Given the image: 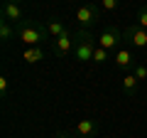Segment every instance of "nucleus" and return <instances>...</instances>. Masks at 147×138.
<instances>
[{
    "mask_svg": "<svg viewBox=\"0 0 147 138\" xmlns=\"http://www.w3.org/2000/svg\"><path fill=\"white\" fill-rule=\"evenodd\" d=\"M96 47H98V40H93V35H91L88 30L81 27V30L74 35V59H76V62H91Z\"/></svg>",
    "mask_w": 147,
    "mask_h": 138,
    "instance_id": "1",
    "label": "nucleus"
},
{
    "mask_svg": "<svg viewBox=\"0 0 147 138\" xmlns=\"http://www.w3.org/2000/svg\"><path fill=\"white\" fill-rule=\"evenodd\" d=\"M17 37L27 47H42V42L49 37L47 25H37V22H20L17 25Z\"/></svg>",
    "mask_w": 147,
    "mask_h": 138,
    "instance_id": "2",
    "label": "nucleus"
},
{
    "mask_svg": "<svg viewBox=\"0 0 147 138\" xmlns=\"http://www.w3.org/2000/svg\"><path fill=\"white\" fill-rule=\"evenodd\" d=\"M100 10H103V8L96 5V3H84V5H79V10H76V22H79L84 30H88L96 22H100Z\"/></svg>",
    "mask_w": 147,
    "mask_h": 138,
    "instance_id": "3",
    "label": "nucleus"
},
{
    "mask_svg": "<svg viewBox=\"0 0 147 138\" xmlns=\"http://www.w3.org/2000/svg\"><path fill=\"white\" fill-rule=\"evenodd\" d=\"M96 40H98V44H100L103 49H108L110 54H115L118 49H120L123 32H120V30H115V27H105V30L100 32V35H98Z\"/></svg>",
    "mask_w": 147,
    "mask_h": 138,
    "instance_id": "4",
    "label": "nucleus"
},
{
    "mask_svg": "<svg viewBox=\"0 0 147 138\" xmlns=\"http://www.w3.org/2000/svg\"><path fill=\"white\" fill-rule=\"evenodd\" d=\"M123 40H127V42H130L132 47H137V49H145L147 47V30L140 27L137 22H132L130 27L123 30Z\"/></svg>",
    "mask_w": 147,
    "mask_h": 138,
    "instance_id": "5",
    "label": "nucleus"
},
{
    "mask_svg": "<svg viewBox=\"0 0 147 138\" xmlns=\"http://www.w3.org/2000/svg\"><path fill=\"white\" fill-rule=\"evenodd\" d=\"M100 131L98 121L96 118H81L76 126H74V133H76V138H96Z\"/></svg>",
    "mask_w": 147,
    "mask_h": 138,
    "instance_id": "6",
    "label": "nucleus"
},
{
    "mask_svg": "<svg viewBox=\"0 0 147 138\" xmlns=\"http://www.w3.org/2000/svg\"><path fill=\"white\" fill-rule=\"evenodd\" d=\"M52 42H54V54H57V57H66L69 52H74V32L66 30L64 35L54 37Z\"/></svg>",
    "mask_w": 147,
    "mask_h": 138,
    "instance_id": "7",
    "label": "nucleus"
},
{
    "mask_svg": "<svg viewBox=\"0 0 147 138\" xmlns=\"http://www.w3.org/2000/svg\"><path fill=\"white\" fill-rule=\"evenodd\" d=\"M3 20L12 22V25H20V22L25 20V12H22V8L17 5V3L5 0V3H3Z\"/></svg>",
    "mask_w": 147,
    "mask_h": 138,
    "instance_id": "8",
    "label": "nucleus"
},
{
    "mask_svg": "<svg viewBox=\"0 0 147 138\" xmlns=\"http://www.w3.org/2000/svg\"><path fill=\"white\" fill-rule=\"evenodd\" d=\"M113 62H115V67L118 69H125V72H132V69H135V57H132V52L127 47H120L118 49L115 54H113Z\"/></svg>",
    "mask_w": 147,
    "mask_h": 138,
    "instance_id": "9",
    "label": "nucleus"
},
{
    "mask_svg": "<svg viewBox=\"0 0 147 138\" xmlns=\"http://www.w3.org/2000/svg\"><path fill=\"white\" fill-rule=\"evenodd\" d=\"M137 86H140V79H137L132 72H127V74L123 77V91H125L127 96H132V94L137 91Z\"/></svg>",
    "mask_w": 147,
    "mask_h": 138,
    "instance_id": "10",
    "label": "nucleus"
},
{
    "mask_svg": "<svg viewBox=\"0 0 147 138\" xmlns=\"http://www.w3.org/2000/svg\"><path fill=\"white\" fill-rule=\"evenodd\" d=\"M22 57H25L27 64H37V62H42V59H44V49L42 47H27Z\"/></svg>",
    "mask_w": 147,
    "mask_h": 138,
    "instance_id": "11",
    "label": "nucleus"
},
{
    "mask_svg": "<svg viewBox=\"0 0 147 138\" xmlns=\"http://www.w3.org/2000/svg\"><path fill=\"white\" fill-rule=\"evenodd\" d=\"M47 30H49V37H59V35H64L69 27L64 25L59 17H54V20H49V22H47Z\"/></svg>",
    "mask_w": 147,
    "mask_h": 138,
    "instance_id": "12",
    "label": "nucleus"
},
{
    "mask_svg": "<svg viewBox=\"0 0 147 138\" xmlns=\"http://www.w3.org/2000/svg\"><path fill=\"white\" fill-rule=\"evenodd\" d=\"M15 35H17V25H12V22H7V20L0 22V37H3V42H7V40L15 37Z\"/></svg>",
    "mask_w": 147,
    "mask_h": 138,
    "instance_id": "13",
    "label": "nucleus"
},
{
    "mask_svg": "<svg viewBox=\"0 0 147 138\" xmlns=\"http://www.w3.org/2000/svg\"><path fill=\"white\" fill-rule=\"evenodd\" d=\"M108 59H110V52H108V49H103V47L98 44V47H96V52H93V62H96V64H105Z\"/></svg>",
    "mask_w": 147,
    "mask_h": 138,
    "instance_id": "14",
    "label": "nucleus"
},
{
    "mask_svg": "<svg viewBox=\"0 0 147 138\" xmlns=\"http://www.w3.org/2000/svg\"><path fill=\"white\" fill-rule=\"evenodd\" d=\"M135 22H137L140 27H145V30H147V5L137 10V17H135Z\"/></svg>",
    "mask_w": 147,
    "mask_h": 138,
    "instance_id": "15",
    "label": "nucleus"
},
{
    "mask_svg": "<svg viewBox=\"0 0 147 138\" xmlns=\"http://www.w3.org/2000/svg\"><path fill=\"white\" fill-rule=\"evenodd\" d=\"M132 74H135V77H137L140 81H142V79H147V67H145V64H140V62H137V64H135V69H132Z\"/></svg>",
    "mask_w": 147,
    "mask_h": 138,
    "instance_id": "16",
    "label": "nucleus"
},
{
    "mask_svg": "<svg viewBox=\"0 0 147 138\" xmlns=\"http://www.w3.org/2000/svg\"><path fill=\"white\" fill-rule=\"evenodd\" d=\"M98 5L103 8V10H108V12H113V10H115L118 5H120V0H100Z\"/></svg>",
    "mask_w": 147,
    "mask_h": 138,
    "instance_id": "17",
    "label": "nucleus"
},
{
    "mask_svg": "<svg viewBox=\"0 0 147 138\" xmlns=\"http://www.w3.org/2000/svg\"><path fill=\"white\" fill-rule=\"evenodd\" d=\"M76 133H69V131H57L54 133V138H74Z\"/></svg>",
    "mask_w": 147,
    "mask_h": 138,
    "instance_id": "18",
    "label": "nucleus"
},
{
    "mask_svg": "<svg viewBox=\"0 0 147 138\" xmlns=\"http://www.w3.org/2000/svg\"><path fill=\"white\" fill-rule=\"evenodd\" d=\"M7 91V77H0V94Z\"/></svg>",
    "mask_w": 147,
    "mask_h": 138,
    "instance_id": "19",
    "label": "nucleus"
},
{
    "mask_svg": "<svg viewBox=\"0 0 147 138\" xmlns=\"http://www.w3.org/2000/svg\"><path fill=\"white\" fill-rule=\"evenodd\" d=\"M12 3H20V0H12Z\"/></svg>",
    "mask_w": 147,
    "mask_h": 138,
    "instance_id": "20",
    "label": "nucleus"
}]
</instances>
